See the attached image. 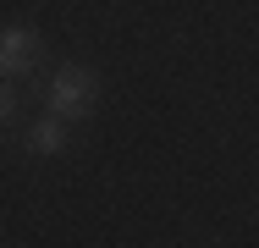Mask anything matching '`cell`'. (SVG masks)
Segmentation results:
<instances>
[{
  "instance_id": "1",
  "label": "cell",
  "mask_w": 259,
  "mask_h": 248,
  "mask_svg": "<svg viewBox=\"0 0 259 248\" xmlns=\"http://www.w3.org/2000/svg\"><path fill=\"white\" fill-rule=\"evenodd\" d=\"M45 110L61 116V121H83V116H94V105H100V72L94 66H83V61H61L50 77H45Z\"/></svg>"
},
{
  "instance_id": "2",
  "label": "cell",
  "mask_w": 259,
  "mask_h": 248,
  "mask_svg": "<svg viewBox=\"0 0 259 248\" xmlns=\"http://www.w3.org/2000/svg\"><path fill=\"white\" fill-rule=\"evenodd\" d=\"M45 66V33L33 22H0V77L22 83Z\"/></svg>"
},
{
  "instance_id": "3",
  "label": "cell",
  "mask_w": 259,
  "mask_h": 248,
  "mask_svg": "<svg viewBox=\"0 0 259 248\" xmlns=\"http://www.w3.org/2000/svg\"><path fill=\"white\" fill-rule=\"evenodd\" d=\"M22 149L28 154H39V160H55V154H66L72 149V121H61V116H39L28 133H22Z\"/></svg>"
},
{
  "instance_id": "4",
  "label": "cell",
  "mask_w": 259,
  "mask_h": 248,
  "mask_svg": "<svg viewBox=\"0 0 259 248\" xmlns=\"http://www.w3.org/2000/svg\"><path fill=\"white\" fill-rule=\"evenodd\" d=\"M17 116H22V94H17L11 83H0V133H11Z\"/></svg>"
}]
</instances>
